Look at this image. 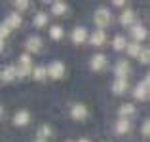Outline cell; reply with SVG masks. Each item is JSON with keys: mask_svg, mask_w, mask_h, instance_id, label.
Returning <instances> with one entry per match:
<instances>
[{"mask_svg": "<svg viewBox=\"0 0 150 142\" xmlns=\"http://www.w3.org/2000/svg\"><path fill=\"white\" fill-rule=\"evenodd\" d=\"M133 95H135L139 101H150V84L146 80H143L141 84H137L135 89H133Z\"/></svg>", "mask_w": 150, "mask_h": 142, "instance_id": "3957f363", "label": "cell"}, {"mask_svg": "<svg viewBox=\"0 0 150 142\" xmlns=\"http://www.w3.org/2000/svg\"><path fill=\"white\" fill-rule=\"evenodd\" d=\"M15 78H19V72H17V66L13 65H6L2 68V82L8 84V82H13Z\"/></svg>", "mask_w": 150, "mask_h": 142, "instance_id": "52a82bcc", "label": "cell"}, {"mask_svg": "<svg viewBox=\"0 0 150 142\" xmlns=\"http://www.w3.org/2000/svg\"><path fill=\"white\" fill-rule=\"evenodd\" d=\"M133 19H135V13H133L131 8H125V10L120 13V23H124V25H131Z\"/></svg>", "mask_w": 150, "mask_h": 142, "instance_id": "e0dca14e", "label": "cell"}, {"mask_svg": "<svg viewBox=\"0 0 150 142\" xmlns=\"http://www.w3.org/2000/svg\"><path fill=\"white\" fill-rule=\"evenodd\" d=\"M144 80H146V82H148V84H150V72L146 74V78H144Z\"/></svg>", "mask_w": 150, "mask_h": 142, "instance_id": "4dcf8cb0", "label": "cell"}, {"mask_svg": "<svg viewBox=\"0 0 150 142\" xmlns=\"http://www.w3.org/2000/svg\"><path fill=\"white\" fill-rule=\"evenodd\" d=\"M114 6H124V0H114Z\"/></svg>", "mask_w": 150, "mask_h": 142, "instance_id": "f546056e", "label": "cell"}, {"mask_svg": "<svg viewBox=\"0 0 150 142\" xmlns=\"http://www.w3.org/2000/svg\"><path fill=\"white\" fill-rule=\"evenodd\" d=\"M63 34H65V30H63V27H59V25H53V27L50 29V36L53 38V40L63 38Z\"/></svg>", "mask_w": 150, "mask_h": 142, "instance_id": "cb8c5ba5", "label": "cell"}, {"mask_svg": "<svg viewBox=\"0 0 150 142\" xmlns=\"http://www.w3.org/2000/svg\"><path fill=\"white\" fill-rule=\"evenodd\" d=\"M112 91L116 93V95L127 93L129 91V82L125 80V78H116V80H114V84H112Z\"/></svg>", "mask_w": 150, "mask_h": 142, "instance_id": "ba28073f", "label": "cell"}, {"mask_svg": "<svg viewBox=\"0 0 150 142\" xmlns=\"http://www.w3.org/2000/svg\"><path fill=\"white\" fill-rule=\"evenodd\" d=\"M114 49L120 51V49H127V40H125V36H122V34H118V36H114V42H112Z\"/></svg>", "mask_w": 150, "mask_h": 142, "instance_id": "d6986e66", "label": "cell"}, {"mask_svg": "<svg viewBox=\"0 0 150 142\" xmlns=\"http://www.w3.org/2000/svg\"><path fill=\"white\" fill-rule=\"evenodd\" d=\"M42 46H44V42H42V38L40 36H29L27 38V42H25V47H27V51H30V53H38V51L42 49Z\"/></svg>", "mask_w": 150, "mask_h": 142, "instance_id": "5b68a950", "label": "cell"}, {"mask_svg": "<svg viewBox=\"0 0 150 142\" xmlns=\"http://www.w3.org/2000/svg\"><path fill=\"white\" fill-rule=\"evenodd\" d=\"M10 29H11V27L8 25L6 21H4V23H2V27H0V36H2V42L6 40V36H8V34H10Z\"/></svg>", "mask_w": 150, "mask_h": 142, "instance_id": "4316f807", "label": "cell"}, {"mask_svg": "<svg viewBox=\"0 0 150 142\" xmlns=\"http://www.w3.org/2000/svg\"><path fill=\"white\" fill-rule=\"evenodd\" d=\"M144 47H141L139 42H131V44L127 46V53L131 55V57H141V53H143Z\"/></svg>", "mask_w": 150, "mask_h": 142, "instance_id": "44dd1931", "label": "cell"}, {"mask_svg": "<svg viewBox=\"0 0 150 142\" xmlns=\"http://www.w3.org/2000/svg\"><path fill=\"white\" fill-rule=\"evenodd\" d=\"M70 116H72L74 120H86V116H88V108L78 102V104H74L72 108H70Z\"/></svg>", "mask_w": 150, "mask_h": 142, "instance_id": "30bf717a", "label": "cell"}, {"mask_svg": "<svg viewBox=\"0 0 150 142\" xmlns=\"http://www.w3.org/2000/svg\"><path fill=\"white\" fill-rule=\"evenodd\" d=\"M131 36L135 38V42L144 40V38H146V29H144L141 23H137V25H133V27H131Z\"/></svg>", "mask_w": 150, "mask_h": 142, "instance_id": "4fadbf2b", "label": "cell"}, {"mask_svg": "<svg viewBox=\"0 0 150 142\" xmlns=\"http://www.w3.org/2000/svg\"><path fill=\"white\" fill-rule=\"evenodd\" d=\"M139 59H141V63H143V65H150V47H144Z\"/></svg>", "mask_w": 150, "mask_h": 142, "instance_id": "484cf974", "label": "cell"}, {"mask_svg": "<svg viewBox=\"0 0 150 142\" xmlns=\"http://www.w3.org/2000/svg\"><path fill=\"white\" fill-rule=\"evenodd\" d=\"M78 142H89V140H88V138H80Z\"/></svg>", "mask_w": 150, "mask_h": 142, "instance_id": "1f68e13d", "label": "cell"}, {"mask_svg": "<svg viewBox=\"0 0 150 142\" xmlns=\"http://www.w3.org/2000/svg\"><path fill=\"white\" fill-rule=\"evenodd\" d=\"M86 40H88V30H86L84 27H76V29L72 30V42H76V44H84Z\"/></svg>", "mask_w": 150, "mask_h": 142, "instance_id": "8fae6325", "label": "cell"}, {"mask_svg": "<svg viewBox=\"0 0 150 142\" xmlns=\"http://www.w3.org/2000/svg\"><path fill=\"white\" fill-rule=\"evenodd\" d=\"M67 142H72V140H67Z\"/></svg>", "mask_w": 150, "mask_h": 142, "instance_id": "836d02e7", "label": "cell"}, {"mask_svg": "<svg viewBox=\"0 0 150 142\" xmlns=\"http://www.w3.org/2000/svg\"><path fill=\"white\" fill-rule=\"evenodd\" d=\"M129 70H131L129 63L125 61V59H118L116 66H114V74H116V78H125V80H127V74H129Z\"/></svg>", "mask_w": 150, "mask_h": 142, "instance_id": "8992f818", "label": "cell"}, {"mask_svg": "<svg viewBox=\"0 0 150 142\" xmlns=\"http://www.w3.org/2000/svg\"><path fill=\"white\" fill-rule=\"evenodd\" d=\"M17 72H19V78H25V76H29L30 72H34V68H33V59H30V55L23 53L21 57H19Z\"/></svg>", "mask_w": 150, "mask_h": 142, "instance_id": "7a4b0ae2", "label": "cell"}, {"mask_svg": "<svg viewBox=\"0 0 150 142\" xmlns=\"http://www.w3.org/2000/svg\"><path fill=\"white\" fill-rule=\"evenodd\" d=\"M93 21H95V25L99 27V29H105L106 25H110L112 15H110V11L106 10V8H97L95 13H93Z\"/></svg>", "mask_w": 150, "mask_h": 142, "instance_id": "6da1fadb", "label": "cell"}, {"mask_svg": "<svg viewBox=\"0 0 150 142\" xmlns=\"http://www.w3.org/2000/svg\"><path fill=\"white\" fill-rule=\"evenodd\" d=\"M67 10H69L67 2H53V4H51V13H53V15H63Z\"/></svg>", "mask_w": 150, "mask_h": 142, "instance_id": "ffe728a7", "label": "cell"}, {"mask_svg": "<svg viewBox=\"0 0 150 142\" xmlns=\"http://www.w3.org/2000/svg\"><path fill=\"white\" fill-rule=\"evenodd\" d=\"M50 74H48V66H34V72H33V78L34 80H38V82H42V80H46Z\"/></svg>", "mask_w": 150, "mask_h": 142, "instance_id": "ac0fdd59", "label": "cell"}, {"mask_svg": "<svg viewBox=\"0 0 150 142\" xmlns=\"http://www.w3.org/2000/svg\"><path fill=\"white\" fill-rule=\"evenodd\" d=\"M29 121H30V112H29V110H19V112H15V116H13V123L17 125V127L29 125Z\"/></svg>", "mask_w": 150, "mask_h": 142, "instance_id": "9c48e42d", "label": "cell"}, {"mask_svg": "<svg viewBox=\"0 0 150 142\" xmlns=\"http://www.w3.org/2000/svg\"><path fill=\"white\" fill-rule=\"evenodd\" d=\"M51 133H53V131H51V127H50V125H42V127L38 129V136H40L42 140H44L46 136H51Z\"/></svg>", "mask_w": 150, "mask_h": 142, "instance_id": "d4e9b609", "label": "cell"}, {"mask_svg": "<svg viewBox=\"0 0 150 142\" xmlns=\"http://www.w3.org/2000/svg\"><path fill=\"white\" fill-rule=\"evenodd\" d=\"M118 114H120V117H129V116H133V114H135V108H133V104L125 102V104H122V106H120Z\"/></svg>", "mask_w": 150, "mask_h": 142, "instance_id": "7402d4cb", "label": "cell"}, {"mask_svg": "<svg viewBox=\"0 0 150 142\" xmlns=\"http://www.w3.org/2000/svg\"><path fill=\"white\" fill-rule=\"evenodd\" d=\"M34 27H44L46 23H48V13H44V11H38L36 15H34Z\"/></svg>", "mask_w": 150, "mask_h": 142, "instance_id": "603a6c76", "label": "cell"}, {"mask_svg": "<svg viewBox=\"0 0 150 142\" xmlns=\"http://www.w3.org/2000/svg\"><path fill=\"white\" fill-rule=\"evenodd\" d=\"M48 74H50V78H53V80H61V78L65 76V65H63L61 61H53V63H50V66H48Z\"/></svg>", "mask_w": 150, "mask_h": 142, "instance_id": "277c9868", "label": "cell"}, {"mask_svg": "<svg viewBox=\"0 0 150 142\" xmlns=\"http://www.w3.org/2000/svg\"><path fill=\"white\" fill-rule=\"evenodd\" d=\"M6 23L11 27V29H17V27H21L23 17L19 15V11H10V15L6 17Z\"/></svg>", "mask_w": 150, "mask_h": 142, "instance_id": "5bb4252c", "label": "cell"}, {"mask_svg": "<svg viewBox=\"0 0 150 142\" xmlns=\"http://www.w3.org/2000/svg\"><path fill=\"white\" fill-rule=\"evenodd\" d=\"M141 131H143V135H144V136H150V117H148V120H146V121L143 123V127H141Z\"/></svg>", "mask_w": 150, "mask_h": 142, "instance_id": "f1b7e54d", "label": "cell"}, {"mask_svg": "<svg viewBox=\"0 0 150 142\" xmlns=\"http://www.w3.org/2000/svg\"><path fill=\"white\" fill-rule=\"evenodd\" d=\"M89 40H91V44H93V46H103V44H105V40H106L105 30H103V29L95 30V32L91 34V38H89Z\"/></svg>", "mask_w": 150, "mask_h": 142, "instance_id": "2e32d148", "label": "cell"}, {"mask_svg": "<svg viewBox=\"0 0 150 142\" xmlns=\"http://www.w3.org/2000/svg\"><path fill=\"white\" fill-rule=\"evenodd\" d=\"M36 142H46V140H42V138H38V140H36Z\"/></svg>", "mask_w": 150, "mask_h": 142, "instance_id": "d6a6232c", "label": "cell"}, {"mask_svg": "<svg viewBox=\"0 0 150 142\" xmlns=\"http://www.w3.org/2000/svg\"><path fill=\"white\" fill-rule=\"evenodd\" d=\"M129 129H131V121H129L127 117H120V120L116 121V133L124 135V133H127Z\"/></svg>", "mask_w": 150, "mask_h": 142, "instance_id": "9a60e30c", "label": "cell"}, {"mask_svg": "<svg viewBox=\"0 0 150 142\" xmlns=\"http://www.w3.org/2000/svg\"><path fill=\"white\" fill-rule=\"evenodd\" d=\"M13 6L17 8V10H27V8H29V2H27V0H15Z\"/></svg>", "mask_w": 150, "mask_h": 142, "instance_id": "83f0119b", "label": "cell"}, {"mask_svg": "<svg viewBox=\"0 0 150 142\" xmlns=\"http://www.w3.org/2000/svg\"><path fill=\"white\" fill-rule=\"evenodd\" d=\"M89 65H91L93 70H101V68H105V66H106V57L103 53H97V55H93V57H91Z\"/></svg>", "mask_w": 150, "mask_h": 142, "instance_id": "7c38bea8", "label": "cell"}]
</instances>
